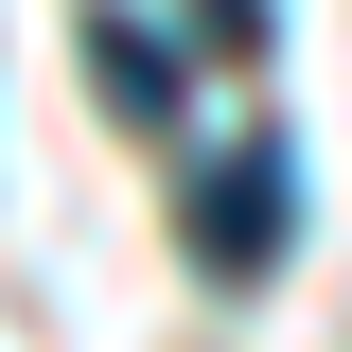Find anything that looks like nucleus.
Returning <instances> with one entry per match:
<instances>
[{
	"instance_id": "f257e3e1",
	"label": "nucleus",
	"mask_w": 352,
	"mask_h": 352,
	"mask_svg": "<svg viewBox=\"0 0 352 352\" xmlns=\"http://www.w3.org/2000/svg\"><path fill=\"white\" fill-rule=\"evenodd\" d=\"M282 229H300V141H229V159L194 176V264H212V282H264Z\"/></svg>"
},
{
	"instance_id": "f03ea898",
	"label": "nucleus",
	"mask_w": 352,
	"mask_h": 352,
	"mask_svg": "<svg viewBox=\"0 0 352 352\" xmlns=\"http://www.w3.org/2000/svg\"><path fill=\"white\" fill-rule=\"evenodd\" d=\"M88 88H106L124 124H176V36L124 18V0H88Z\"/></svg>"
}]
</instances>
